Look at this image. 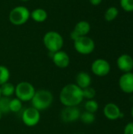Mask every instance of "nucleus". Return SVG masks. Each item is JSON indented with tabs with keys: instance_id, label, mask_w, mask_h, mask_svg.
<instances>
[{
	"instance_id": "dca6fc26",
	"label": "nucleus",
	"mask_w": 133,
	"mask_h": 134,
	"mask_svg": "<svg viewBox=\"0 0 133 134\" xmlns=\"http://www.w3.org/2000/svg\"><path fill=\"white\" fill-rule=\"evenodd\" d=\"M30 17L35 22L42 23L46 20V19L48 17V13L44 9L37 8V9H34L32 12H31Z\"/></svg>"
},
{
	"instance_id": "a878e982",
	"label": "nucleus",
	"mask_w": 133,
	"mask_h": 134,
	"mask_svg": "<svg viewBox=\"0 0 133 134\" xmlns=\"http://www.w3.org/2000/svg\"><path fill=\"white\" fill-rule=\"evenodd\" d=\"M124 134H133V122H129L124 128Z\"/></svg>"
},
{
	"instance_id": "4be33fe9",
	"label": "nucleus",
	"mask_w": 133,
	"mask_h": 134,
	"mask_svg": "<svg viewBox=\"0 0 133 134\" xmlns=\"http://www.w3.org/2000/svg\"><path fill=\"white\" fill-rule=\"evenodd\" d=\"M84 108H85L86 111H89V112L95 114L98 111V109H99V104L94 99H92V100H87L86 102L85 103Z\"/></svg>"
},
{
	"instance_id": "cd10ccee",
	"label": "nucleus",
	"mask_w": 133,
	"mask_h": 134,
	"mask_svg": "<svg viewBox=\"0 0 133 134\" xmlns=\"http://www.w3.org/2000/svg\"><path fill=\"white\" fill-rule=\"evenodd\" d=\"M131 115H132V117L133 119V104L132 106V108H131Z\"/></svg>"
},
{
	"instance_id": "f3484780",
	"label": "nucleus",
	"mask_w": 133,
	"mask_h": 134,
	"mask_svg": "<svg viewBox=\"0 0 133 134\" xmlns=\"http://www.w3.org/2000/svg\"><path fill=\"white\" fill-rule=\"evenodd\" d=\"M0 90H1L2 97H10L15 93V86H13V83L8 82L0 86Z\"/></svg>"
},
{
	"instance_id": "aec40b11",
	"label": "nucleus",
	"mask_w": 133,
	"mask_h": 134,
	"mask_svg": "<svg viewBox=\"0 0 133 134\" xmlns=\"http://www.w3.org/2000/svg\"><path fill=\"white\" fill-rule=\"evenodd\" d=\"M81 119V121L84 124L90 125V124H92L95 122L96 116H95V114L85 111L84 112L81 113V115H80V119Z\"/></svg>"
},
{
	"instance_id": "b1692460",
	"label": "nucleus",
	"mask_w": 133,
	"mask_h": 134,
	"mask_svg": "<svg viewBox=\"0 0 133 134\" xmlns=\"http://www.w3.org/2000/svg\"><path fill=\"white\" fill-rule=\"evenodd\" d=\"M82 93H83L84 99H86V100H92V99L95 98L96 94V90L90 86H89L87 88L83 89L82 90Z\"/></svg>"
},
{
	"instance_id": "ddd939ff",
	"label": "nucleus",
	"mask_w": 133,
	"mask_h": 134,
	"mask_svg": "<svg viewBox=\"0 0 133 134\" xmlns=\"http://www.w3.org/2000/svg\"><path fill=\"white\" fill-rule=\"evenodd\" d=\"M103 112L104 116L107 119L114 121V120L120 119L122 111H121L120 108L116 104L108 103L104 106Z\"/></svg>"
},
{
	"instance_id": "7c9ffc66",
	"label": "nucleus",
	"mask_w": 133,
	"mask_h": 134,
	"mask_svg": "<svg viewBox=\"0 0 133 134\" xmlns=\"http://www.w3.org/2000/svg\"><path fill=\"white\" fill-rule=\"evenodd\" d=\"M1 97H2V94H1V90H0V99H1Z\"/></svg>"
},
{
	"instance_id": "c85d7f7f",
	"label": "nucleus",
	"mask_w": 133,
	"mask_h": 134,
	"mask_svg": "<svg viewBox=\"0 0 133 134\" xmlns=\"http://www.w3.org/2000/svg\"><path fill=\"white\" fill-rule=\"evenodd\" d=\"M2 112L0 111V121H1V119H2Z\"/></svg>"
},
{
	"instance_id": "39448f33",
	"label": "nucleus",
	"mask_w": 133,
	"mask_h": 134,
	"mask_svg": "<svg viewBox=\"0 0 133 134\" xmlns=\"http://www.w3.org/2000/svg\"><path fill=\"white\" fill-rule=\"evenodd\" d=\"M31 12L29 9L23 5L14 7L9 14V20L11 24L16 26L24 24L30 18Z\"/></svg>"
},
{
	"instance_id": "a211bd4d",
	"label": "nucleus",
	"mask_w": 133,
	"mask_h": 134,
	"mask_svg": "<svg viewBox=\"0 0 133 134\" xmlns=\"http://www.w3.org/2000/svg\"><path fill=\"white\" fill-rule=\"evenodd\" d=\"M118 13L119 12H118V9L117 7L111 6L106 10V12L104 13V18L107 21H109V22L113 21L118 16Z\"/></svg>"
},
{
	"instance_id": "1a4fd4ad",
	"label": "nucleus",
	"mask_w": 133,
	"mask_h": 134,
	"mask_svg": "<svg viewBox=\"0 0 133 134\" xmlns=\"http://www.w3.org/2000/svg\"><path fill=\"white\" fill-rule=\"evenodd\" d=\"M81 113L78 107H64L60 112V119L66 123L74 122L80 119Z\"/></svg>"
},
{
	"instance_id": "6e6552de",
	"label": "nucleus",
	"mask_w": 133,
	"mask_h": 134,
	"mask_svg": "<svg viewBox=\"0 0 133 134\" xmlns=\"http://www.w3.org/2000/svg\"><path fill=\"white\" fill-rule=\"evenodd\" d=\"M110 63L103 58H98L95 60L91 64L92 72L98 77H105L111 72Z\"/></svg>"
},
{
	"instance_id": "6ab92c4d",
	"label": "nucleus",
	"mask_w": 133,
	"mask_h": 134,
	"mask_svg": "<svg viewBox=\"0 0 133 134\" xmlns=\"http://www.w3.org/2000/svg\"><path fill=\"white\" fill-rule=\"evenodd\" d=\"M23 108V102L20 101L19 99L13 98L10 99L9 101V111L13 112V113H17L21 111Z\"/></svg>"
},
{
	"instance_id": "20e7f679",
	"label": "nucleus",
	"mask_w": 133,
	"mask_h": 134,
	"mask_svg": "<svg viewBox=\"0 0 133 134\" xmlns=\"http://www.w3.org/2000/svg\"><path fill=\"white\" fill-rule=\"evenodd\" d=\"M34 86L29 82L22 81L15 86V96L22 102H29L35 93Z\"/></svg>"
},
{
	"instance_id": "2eb2a0df",
	"label": "nucleus",
	"mask_w": 133,
	"mask_h": 134,
	"mask_svg": "<svg viewBox=\"0 0 133 134\" xmlns=\"http://www.w3.org/2000/svg\"><path fill=\"white\" fill-rule=\"evenodd\" d=\"M91 30L90 24L86 20H81L78 22L74 28V31L79 36H86Z\"/></svg>"
},
{
	"instance_id": "0eeeda50",
	"label": "nucleus",
	"mask_w": 133,
	"mask_h": 134,
	"mask_svg": "<svg viewBox=\"0 0 133 134\" xmlns=\"http://www.w3.org/2000/svg\"><path fill=\"white\" fill-rule=\"evenodd\" d=\"M41 119L40 111L33 107H30L24 110L21 115L23 123L27 127H34L37 126Z\"/></svg>"
},
{
	"instance_id": "9d476101",
	"label": "nucleus",
	"mask_w": 133,
	"mask_h": 134,
	"mask_svg": "<svg viewBox=\"0 0 133 134\" xmlns=\"http://www.w3.org/2000/svg\"><path fill=\"white\" fill-rule=\"evenodd\" d=\"M120 90L127 94L133 93V72L123 73L118 80Z\"/></svg>"
},
{
	"instance_id": "5701e85b",
	"label": "nucleus",
	"mask_w": 133,
	"mask_h": 134,
	"mask_svg": "<svg viewBox=\"0 0 133 134\" xmlns=\"http://www.w3.org/2000/svg\"><path fill=\"white\" fill-rule=\"evenodd\" d=\"M9 101L10 98L9 97H2L0 99V111L2 114H5L9 113Z\"/></svg>"
},
{
	"instance_id": "bb28decb",
	"label": "nucleus",
	"mask_w": 133,
	"mask_h": 134,
	"mask_svg": "<svg viewBox=\"0 0 133 134\" xmlns=\"http://www.w3.org/2000/svg\"><path fill=\"white\" fill-rule=\"evenodd\" d=\"M89 1L92 5H99L103 0H89Z\"/></svg>"
},
{
	"instance_id": "7ed1b4c3",
	"label": "nucleus",
	"mask_w": 133,
	"mask_h": 134,
	"mask_svg": "<svg viewBox=\"0 0 133 134\" xmlns=\"http://www.w3.org/2000/svg\"><path fill=\"white\" fill-rule=\"evenodd\" d=\"M43 44L48 51L54 53L62 49L63 46V38L55 31H49L43 36Z\"/></svg>"
},
{
	"instance_id": "f03ea898",
	"label": "nucleus",
	"mask_w": 133,
	"mask_h": 134,
	"mask_svg": "<svg viewBox=\"0 0 133 134\" xmlns=\"http://www.w3.org/2000/svg\"><path fill=\"white\" fill-rule=\"evenodd\" d=\"M54 100L53 94L51 91L45 89H41L35 91V93L31 99V105L39 111L47 110L53 104Z\"/></svg>"
},
{
	"instance_id": "412c9836",
	"label": "nucleus",
	"mask_w": 133,
	"mask_h": 134,
	"mask_svg": "<svg viewBox=\"0 0 133 134\" xmlns=\"http://www.w3.org/2000/svg\"><path fill=\"white\" fill-rule=\"evenodd\" d=\"M10 79V71L9 68L4 65H0V86L8 82Z\"/></svg>"
},
{
	"instance_id": "423d86ee",
	"label": "nucleus",
	"mask_w": 133,
	"mask_h": 134,
	"mask_svg": "<svg viewBox=\"0 0 133 134\" xmlns=\"http://www.w3.org/2000/svg\"><path fill=\"white\" fill-rule=\"evenodd\" d=\"M96 45L92 38L89 36H81L74 41V48L77 53L82 55H89L95 49Z\"/></svg>"
},
{
	"instance_id": "4468645a",
	"label": "nucleus",
	"mask_w": 133,
	"mask_h": 134,
	"mask_svg": "<svg viewBox=\"0 0 133 134\" xmlns=\"http://www.w3.org/2000/svg\"><path fill=\"white\" fill-rule=\"evenodd\" d=\"M92 78L86 71H79L75 76V84L82 90L91 86Z\"/></svg>"
},
{
	"instance_id": "f257e3e1",
	"label": "nucleus",
	"mask_w": 133,
	"mask_h": 134,
	"mask_svg": "<svg viewBox=\"0 0 133 134\" xmlns=\"http://www.w3.org/2000/svg\"><path fill=\"white\" fill-rule=\"evenodd\" d=\"M59 100L64 107H78L84 100L82 90L75 83L67 84L61 89Z\"/></svg>"
},
{
	"instance_id": "f8f14e48",
	"label": "nucleus",
	"mask_w": 133,
	"mask_h": 134,
	"mask_svg": "<svg viewBox=\"0 0 133 134\" xmlns=\"http://www.w3.org/2000/svg\"><path fill=\"white\" fill-rule=\"evenodd\" d=\"M117 66L123 73L133 71V58L129 54H122L117 59Z\"/></svg>"
},
{
	"instance_id": "393cba45",
	"label": "nucleus",
	"mask_w": 133,
	"mask_h": 134,
	"mask_svg": "<svg viewBox=\"0 0 133 134\" xmlns=\"http://www.w3.org/2000/svg\"><path fill=\"white\" fill-rule=\"evenodd\" d=\"M120 5L125 12H133V0H120Z\"/></svg>"
},
{
	"instance_id": "c756f323",
	"label": "nucleus",
	"mask_w": 133,
	"mask_h": 134,
	"mask_svg": "<svg viewBox=\"0 0 133 134\" xmlns=\"http://www.w3.org/2000/svg\"><path fill=\"white\" fill-rule=\"evenodd\" d=\"M20 1H21V2H27L29 0H20Z\"/></svg>"
},
{
	"instance_id": "9b49d317",
	"label": "nucleus",
	"mask_w": 133,
	"mask_h": 134,
	"mask_svg": "<svg viewBox=\"0 0 133 134\" xmlns=\"http://www.w3.org/2000/svg\"><path fill=\"white\" fill-rule=\"evenodd\" d=\"M52 60L55 66L59 68H66L69 66L71 59L69 55L63 50L57 51L53 53Z\"/></svg>"
}]
</instances>
